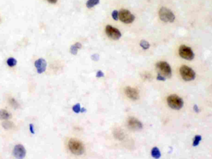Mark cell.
I'll list each match as a JSON object with an SVG mask.
<instances>
[{"label":"cell","instance_id":"12","mask_svg":"<svg viewBox=\"0 0 212 159\" xmlns=\"http://www.w3.org/2000/svg\"><path fill=\"white\" fill-rule=\"evenodd\" d=\"M128 124L130 128L133 130H141L142 128L141 123L135 118H130L128 121Z\"/></svg>","mask_w":212,"mask_h":159},{"label":"cell","instance_id":"19","mask_svg":"<svg viewBox=\"0 0 212 159\" xmlns=\"http://www.w3.org/2000/svg\"><path fill=\"white\" fill-rule=\"evenodd\" d=\"M9 102L10 105H11L14 108L17 109L19 107V104L15 99L11 98L9 99Z\"/></svg>","mask_w":212,"mask_h":159},{"label":"cell","instance_id":"7","mask_svg":"<svg viewBox=\"0 0 212 159\" xmlns=\"http://www.w3.org/2000/svg\"><path fill=\"white\" fill-rule=\"evenodd\" d=\"M180 56L186 60H191L194 58V54L190 47L182 45L179 48Z\"/></svg>","mask_w":212,"mask_h":159},{"label":"cell","instance_id":"21","mask_svg":"<svg viewBox=\"0 0 212 159\" xmlns=\"http://www.w3.org/2000/svg\"><path fill=\"white\" fill-rule=\"evenodd\" d=\"M140 46H141V47H142V48H143L144 49H145V50L148 49L150 47V44H149V43L148 42L145 41H144V40H142V41H141V42H140Z\"/></svg>","mask_w":212,"mask_h":159},{"label":"cell","instance_id":"9","mask_svg":"<svg viewBox=\"0 0 212 159\" xmlns=\"http://www.w3.org/2000/svg\"><path fill=\"white\" fill-rule=\"evenodd\" d=\"M12 155L16 159H24L26 155V151L23 146L18 144L14 146L12 151Z\"/></svg>","mask_w":212,"mask_h":159},{"label":"cell","instance_id":"14","mask_svg":"<svg viewBox=\"0 0 212 159\" xmlns=\"http://www.w3.org/2000/svg\"><path fill=\"white\" fill-rule=\"evenodd\" d=\"M81 47V44L79 42L75 43L74 45L71 46V54L75 55L78 52V49Z\"/></svg>","mask_w":212,"mask_h":159},{"label":"cell","instance_id":"3","mask_svg":"<svg viewBox=\"0 0 212 159\" xmlns=\"http://www.w3.org/2000/svg\"><path fill=\"white\" fill-rule=\"evenodd\" d=\"M159 15L160 19L164 22H172L175 20V15L169 9L166 7H162L159 10Z\"/></svg>","mask_w":212,"mask_h":159},{"label":"cell","instance_id":"22","mask_svg":"<svg viewBox=\"0 0 212 159\" xmlns=\"http://www.w3.org/2000/svg\"><path fill=\"white\" fill-rule=\"evenodd\" d=\"M72 109L73 111L75 113H79L80 112V109H81V108H80V104L79 103L78 104H76L75 105H74L72 108Z\"/></svg>","mask_w":212,"mask_h":159},{"label":"cell","instance_id":"23","mask_svg":"<svg viewBox=\"0 0 212 159\" xmlns=\"http://www.w3.org/2000/svg\"><path fill=\"white\" fill-rule=\"evenodd\" d=\"M112 17H113V18L115 21H117V20L118 19V17H119V12H118V11L115 10V11L112 12Z\"/></svg>","mask_w":212,"mask_h":159},{"label":"cell","instance_id":"18","mask_svg":"<svg viewBox=\"0 0 212 159\" xmlns=\"http://www.w3.org/2000/svg\"><path fill=\"white\" fill-rule=\"evenodd\" d=\"M7 64L9 67H14L17 64V60L13 57H9L7 60Z\"/></svg>","mask_w":212,"mask_h":159},{"label":"cell","instance_id":"20","mask_svg":"<svg viewBox=\"0 0 212 159\" xmlns=\"http://www.w3.org/2000/svg\"><path fill=\"white\" fill-rule=\"evenodd\" d=\"M201 140H202V137L200 136H199V135L196 136L195 137V139H194V143H193V146L194 147L197 146L199 144V143L201 141Z\"/></svg>","mask_w":212,"mask_h":159},{"label":"cell","instance_id":"5","mask_svg":"<svg viewBox=\"0 0 212 159\" xmlns=\"http://www.w3.org/2000/svg\"><path fill=\"white\" fill-rule=\"evenodd\" d=\"M157 69L160 72V75L164 77L170 78L172 75V70L170 65L165 62H159L156 64Z\"/></svg>","mask_w":212,"mask_h":159},{"label":"cell","instance_id":"10","mask_svg":"<svg viewBox=\"0 0 212 159\" xmlns=\"http://www.w3.org/2000/svg\"><path fill=\"white\" fill-rule=\"evenodd\" d=\"M34 65L37 69V72L39 74H41L44 73L47 67V62L45 59L41 58L37 59L35 62H34Z\"/></svg>","mask_w":212,"mask_h":159},{"label":"cell","instance_id":"29","mask_svg":"<svg viewBox=\"0 0 212 159\" xmlns=\"http://www.w3.org/2000/svg\"><path fill=\"white\" fill-rule=\"evenodd\" d=\"M194 110H195V112H197V113H199V108H198V107H197V105H195V106H194Z\"/></svg>","mask_w":212,"mask_h":159},{"label":"cell","instance_id":"25","mask_svg":"<svg viewBox=\"0 0 212 159\" xmlns=\"http://www.w3.org/2000/svg\"><path fill=\"white\" fill-rule=\"evenodd\" d=\"M104 77V74L101 71H98L96 74V77L100 78V77Z\"/></svg>","mask_w":212,"mask_h":159},{"label":"cell","instance_id":"30","mask_svg":"<svg viewBox=\"0 0 212 159\" xmlns=\"http://www.w3.org/2000/svg\"><path fill=\"white\" fill-rule=\"evenodd\" d=\"M80 112H81V113H84V112H86V109H85L84 108H81V109H80Z\"/></svg>","mask_w":212,"mask_h":159},{"label":"cell","instance_id":"15","mask_svg":"<svg viewBox=\"0 0 212 159\" xmlns=\"http://www.w3.org/2000/svg\"><path fill=\"white\" fill-rule=\"evenodd\" d=\"M151 155H152V157H154L155 159H159L161 156L160 152L159 149L156 147L152 148V151H151Z\"/></svg>","mask_w":212,"mask_h":159},{"label":"cell","instance_id":"28","mask_svg":"<svg viewBox=\"0 0 212 159\" xmlns=\"http://www.w3.org/2000/svg\"><path fill=\"white\" fill-rule=\"evenodd\" d=\"M47 1L51 4H56L58 0H47Z\"/></svg>","mask_w":212,"mask_h":159},{"label":"cell","instance_id":"2","mask_svg":"<svg viewBox=\"0 0 212 159\" xmlns=\"http://www.w3.org/2000/svg\"><path fill=\"white\" fill-rule=\"evenodd\" d=\"M167 102L172 109L176 110L181 109L184 105L182 99L175 94L170 95L167 99Z\"/></svg>","mask_w":212,"mask_h":159},{"label":"cell","instance_id":"24","mask_svg":"<svg viewBox=\"0 0 212 159\" xmlns=\"http://www.w3.org/2000/svg\"><path fill=\"white\" fill-rule=\"evenodd\" d=\"M29 131H30V132L32 134H34V133H35L34 128V125L32 124H29Z\"/></svg>","mask_w":212,"mask_h":159},{"label":"cell","instance_id":"11","mask_svg":"<svg viewBox=\"0 0 212 159\" xmlns=\"http://www.w3.org/2000/svg\"><path fill=\"white\" fill-rule=\"evenodd\" d=\"M125 93L126 95L133 100H136L139 98L138 91L131 86H127L125 88Z\"/></svg>","mask_w":212,"mask_h":159},{"label":"cell","instance_id":"1","mask_svg":"<svg viewBox=\"0 0 212 159\" xmlns=\"http://www.w3.org/2000/svg\"><path fill=\"white\" fill-rule=\"evenodd\" d=\"M69 149L71 152L76 156H80L84 152V146L83 144L76 139H71L68 142Z\"/></svg>","mask_w":212,"mask_h":159},{"label":"cell","instance_id":"8","mask_svg":"<svg viewBox=\"0 0 212 159\" xmlns=\"http://www.w3.org/2000/svg\"><path fill=\"white\" fill-rule=\"evenodd\" d=\"M105 31L107 36L112 39L118 40L121 37V34L120 31L118 29L112 27L111 26L108 25L106 27Z\"/></svg>","mask_w":212,"mask_h":159},{"label":"cell","instance_id":"27","mask_svg":"<svg viewBox=\"0 0 212 159\" xmlns=\"http://www.w3.org/2000/svg\"><path fill=\"white\" fill-rule=\"evenodd\" d=\"M93 60H98V59H99V57L97 54H95V55H93V56L91 57Z\"/></svg>","mask_w":212,"mask_h":159},{"label":"cell","instance_id":"13","mask_svg":"<svg viewBox=\"0 0 212 159\" xmlns=\"http://www.w3.org/2000/svg\"><path fill=\"white\" fill-rule=\"evenodd\" d=\"M11 118V114L6 110L0 109V119L7 120Z\"/></svg>","mask_w":212,"mask_h":159},{"label":"cell","instance_id":"4","mask_svg":"<svg viewBox=\"0 0 212 159\" xmlns=\"http://www.w3.org/2000/svg\"><path fill=\"white\" fill-rule=\"evenodd\" d=\"M180 74L182 78L185 81H192L195 78V72L189 67L182 65L180 69Z\"/></svg>","mask_w":212,"mask_h":159},{"label":"cell","instance_id":"17","mask_svg":"<svg viewBox=\"0 0 212 159\" xmlns=\"http://www.w3.org/2000/svg\"><path fill=\"white\" fill-rule=\"evenodd\" d=\"M100 2V0H88L86 2V7L88 8H91L97 5Z\"/></svg>","mask_w":212,"mask_h":159},{"label":"cell","instance_id":"16","mask_svg":"<svg viewBox=\"0 0 212 159\" xmlns=\"http://www.w3.org/2000/svg\"><path fill=\"white\" fill-rule=\"evenodd\" d=\"M2 126L3 127L4 129H11L14 127V125L13 123L9 121H5L2 123Z\"/></svg>","mask_w":212,"mask_h":159},{"label":"cell","instance_id":"26","mask_svg":"<svg viewBox=\"0 0 212 159\" xmlns=\"http://www.w3.org/2000/svg\"><path fill=\"white\" fill-rule=\"evenodd\" d=\"M157 79L158 80H160V81H165V78L164 77L162 76L161 75L159 74L157 75Z\"/></svg>","mask_w":212,"mask_h":159},{"label":"cell","instance_id":"6","mask_svg":"<svg viewBox=\"0 0 212 159\" xmlns=\"http://www.w3.org/2000/svg\"><path fill=\"white\" fill-rule=\"evenodd\" d=\"M119 17L121 21L126 24L132 23L135 19V16L127 9H121L119 12Z\"/></svg>","mask_w":212,"mask_h":159}]
</instances>
